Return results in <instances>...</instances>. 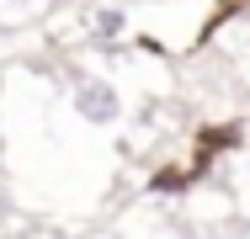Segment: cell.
<instances>
[{"mask_svg": "<svg viewBox=\"0 0 250 239\" xmlns=\"http://www.w3.org/2000/svg\"><path fill=\"white\" fill-rule=\"evenodd\" d=\"M75 112H80L85 122L106 128V122L123 117V101H117V91H112L106 80H80V91H75Z\"/></svg>", "mask_w": 250, "mask_h": 239, "instance_id": "cell-1", "label": "cell"}, {"mask_svg": "<svg viewBox=\"0 0 250 239\" xmlns=\"http://www.w3.org/2000/svg\"><path fill=\"white\" fill-rule=\"evenodd\" d=\"M240 143V122H218V128H202L197 133V154H192V181H197L202 170L213 165V154L218 149H234Z\"/></svg>", "mask_w": 250, "mask_h": 239, "instance_id": "cell-2", "label": "cell"}, {"mask_svg": "<svg viewBox=\"0 0 250 239\" xmlns=\"http://www.w3.org/2000/svg\"><path fill=\"white\" fill-rule=\"evenodd\" d=\"M123 27H128V16H123L117 5H106V11H96V21H91L96 43H117V38H123Z\"/></svg>", "mask_w": 250, "mask_h": 239, "instance_id": "cell-3", "label": "cell"}, {"mask_svg": "<svg viewBox=\"0 0 250 239\" xmlns=\"http://www.w3.org/2000/svg\"><path fill=\"white\" fill-rule=\"evenodd\" d=\"M192 186V170H160L149 181V191H187Z\"/></svg>", "mask_w": 250, "mask_h": 239, "instance_id": "cell-4", "label": "cell"}]
</instances>
